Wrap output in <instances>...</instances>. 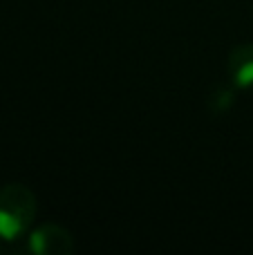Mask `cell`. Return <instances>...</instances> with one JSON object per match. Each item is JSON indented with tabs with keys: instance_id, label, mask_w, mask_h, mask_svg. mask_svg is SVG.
Masks as SVG:
<instances>
[{
	"instance_id": "cell-1",
	"label": "cell",
	"mask_w": 253,
	"mask_h": 255,
	"mask_svg": "<svg viewBox=\"0 0 253 255\" xmlns=\"http://www.w3.org/2000/svg\"><path fill=\"white\" fill-rule=\"evenodd\" d=\"M36 215V197L22 184H4L0 188V238L16 240L29 229Z\"/></svg>"
},
{
	"instance_id": "cell-2",
	"label": "cell",
	"mask_w": 253,
	"mask_h": 255,
	"mask_svg": "<svg viewBox=\"0 0 253 255\" xmlns=\"http://www.w3.org/2000/svg\"><path fill=\"white\" fill-rule=\"evenodd\" d=\"M29 249L34 253H45V255H63L70 253L74 249V240L63 226L58 224H43L31 233L29 238Z\"/></svg>"
},
{
	"instance_id": "cell-3",
	"label": "cell",
	"mask_w": 253,
	"mask_h": 255,
	"mask_svg": "<svg viewBox=\"0 0 253 255\" xmlns=\"http://www.w3.org/2000/svg\"><path fill=\"white\" fill-rule=\"evenodd\" d=\"M229 74L238 90L253 88V43L238 45L229 54Z\"/></svg>"
},
{
	"instance_id": "cell-4",
	"label": "cell",
	"mask_w": 253,
	"mask_h": 255,
	"mask_svg": "<svg viewBox=\"0 0 253 255\" xmlns=\"http://www.w3.org/2000/svg\"><path fill=\"white\" fill-rule=\"evenodd\" d=\"M231 103H233V90L218 88V90H215V97H213V103H211V108H213L215 112H227Z\"/></svg>"
}]
</instances>
